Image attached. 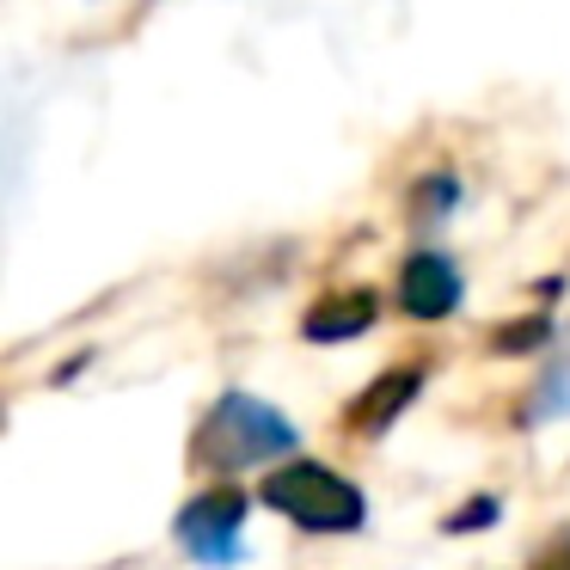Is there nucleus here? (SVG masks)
Segmentation results:
<instances>
[{
    "label": "nucleus",
    "mask_w": 570,
    "mask_h": 570,
    "mask_svg": "<svg viewBox=\"0 0 570 570\" xmlns=\"http://www.w3.org/2000/svg\"><path fill=\"white\" fill-rule=\"evenodd\" d=\"M264 503L283 509L288 521H301V528H313V533L362 528V491L344 484L337 472L313 466V460H295V466L271 472V479H264Z\"/></svg>",
    "instance_id": "1"
},
{
    "label": "nucleus",
    "mask_w": 570,
    "mask_h": 570,
    "mask_svg": "<svg viewBox=\"0 0 570 570\" xmlns=\"http://www.w3.org/2000/svg\"><path fill=\"white\" fill-rule=\"evenodd\" d=\"M283 448H295V430H288L271 405H258V399H246V393H227L197 435V454L222 472L252 466V460H264V454H283Z\"/></svg>",
    "instance_id": "2"
},
{
    "label": "nucleus",
    "mask_w": 570,
    "mask_h": 570,
    "mask_svg": "<svg viewBox=\"0 0 570 570\" xmlns=\"http://www.w3.org/2000/svg\"><path fill=\"white\" fill-rule=\"evenodd\" d=\"M239 521H246V497L239 491H209L178 515V540H185L197 558H209V564H227V558H234Z\"/></svg>",
    "instance_id": "3"
},
{
    "label": "nucleus",
    "mask_w": 570,
    "mask_h": 570,
    "mask_svg": "<svg viewBox=\"0 0 570 570\" xmlns=\"http://www.w3.org/2000/svg\"><path fill=\"white\" fill-rule=\"evenodd\" d=\"M399 307L411 320H442L460 307V271L442 252H411L405 271H399Z\"/></svg>",
    "instance_id": "4"
},
{
    "label": "nucleus",
    "mask_w": 570,
    "mask_h": 570,
    "mask_svg": "<svg viewBox=\"0 0 570 570\" xmlns=\"http://www.w3.org/2000/svg\"><path fill=\"white\" fill-rule=\"evenodd\" d=\"M423 386V374L417 368H399V374H381V381L368 386V393L350 405V423H356L362 435H374V430H386V423L399 417V411L411 405V393Z\"/></svg>",
    "instance_id": "5"
},
{
    "label": "nucleus",
    "mask_w": 570,
    "mask_h": 570,
    "mask_svg": "<svg viewBox=\"0 0 570 570\" xmlns=\"http://www.w3.org/2000/svg\"><path fill=\"white\" fill-rule=\"evenodd\" d=\"M374 325V295H332V301H320V307L307 313V337L313 344H337V337H356V332H368Z\"/></svg>",
    "instance_id": "6"
},
{
    "label": "nucleus",
    "mask_w": 570,
    "mask_h": 570,
    "mask_svg": "<svg viewBox=\"0 0 570 570\" xmlns=\"http://www.w3.org/2000/svg\"><path fill=\"white\" fill-rule=\"evenodd\" d=\"M533 570H570V533H558V540L540 552V564H533Z\"/></svg>",
    "instance_id": "7"
}]
</instances>
